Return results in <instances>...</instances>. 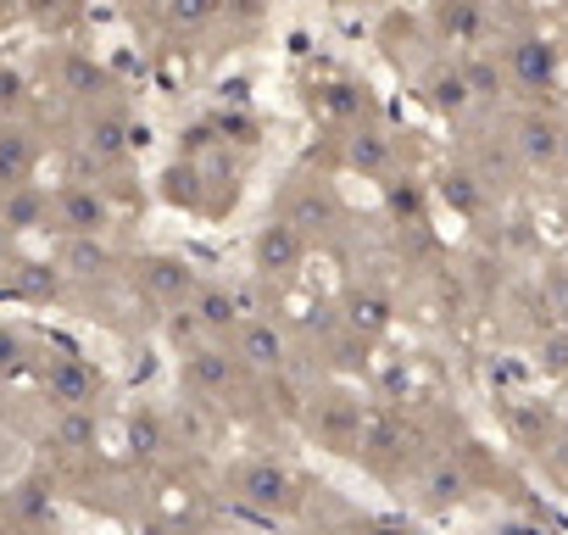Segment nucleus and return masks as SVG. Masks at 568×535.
<instances>
[{
    "instance_id": "f257e3e1",
    "label": "nucleus",
    "mask_w": 568,
    "mask_h": 535,
    "mask_svg": "<svg viewBox=\"0 0 568 535\" xmlns=\"http://www.w3.org/2000/svg\"><path fill=\"white\" fill-rule=\"evenodd\" d=\"M45 391H51V402H62V407H73V413H79V407L95 396V369H90V363H79V357H62V363L51 369Z\"/></svg>"
},
{
    "instance_id": "f03ea898",
    "label": "nucleus",
    "mask_w": 568,
    "mask_h": 535,
    "mask_svg": "<svg viewBox=\"0 0 568 535\" xmlns=\"http://www.w3.org/2000/svg\"><path fill=\"white\" fill-rule=\"evenodd\" d=\"M62 223L84 240V234H95V229L106 223V201H101L95 190H68V195H62Z\"/></svg>"
},
{
    "instance_id": "7ed1b4c3",
    "label": "nucleus",
    "mask_w": 568,
    "mask_h": 535,
    "mask_svg": "<svg viewBox=\"0 0 568 535\" xmlns=\"http://www.w3.org/2000/svg\"><path fill=\"white\" fill-rule=\"evenodd\" d=\"M45 218V195L40 190H29V184H18V190H7V206H0V229H34Z\"/></svg>"
},
{
    "instance_id": "20e7f679",
    "label": "nucleus",
    "mask_w": 568,
    "mask_h": 535,
    "mask_svg": "<svg viewBox=\"0 0 568 535\" xmlns=\"http://www.w3.org/2000/svg\"><path fill=\"white\" fill-rule=\"evenodd\" d=\"M256 256H262V268H296V256H302L296 229H291V223H273V229H262Z\"/></svg>"
},
{
    "instance_id": "39448f33",
    "label": "nucleus",
    "mask_w": 568,
    "mask_h": 535,
    "mask_svg": "<svg viewBox=\"0 0 568 535\" xmlns=\"http://www.w3.org/2000/svg\"><path fill=\"white\" fill-rule=\"evenodd\" d=\"M29 168H34V145H29V134H0V184L18 190V184L29 179Z\"/></svg>"
},
{
    "instance_id": "423d86ee",
    "label": "nucleus",
    "mask_w": 568,
    "mask_h": 535,
    "mask_svg": "<svg viewBox=\"0 0 568 535\" xmlns=\"http://www.w3.org/2000/svg\"><path fill=\"white\" fill-rule=\"evenodd\" d=\"M145 285H151L156 296H184V291H190V268L173 262V256H151V262H145Z\"/></svg>"
},
{
    "instance_id": "0eeeda50",
    "label": "nucleus",
    "mask_w": 568,
    "mask_h": 535,
    "mask_svg": "<svg viewBox=\"0 0 568 535\" xmlns=\"http://www.w3.org/2000/svg\"><path fill=\"white\" fill-rule=\"evenodd\" d=\"M240 352H245L251 363H262V369H267V363H278V357H284V341H278V330H273V324H251V330H245V341H240Z\"/></svg>"
},
{
    "instance_id": "6e6552de",
    "label": "nucleus",
    "mask_w": 568,
    "mask_h": 535,
    "mask_svg": "<svg viewBox=\"0 0 568 535\" xmlns=\"http://www.w3.org/2000/svg\"><path fill=\"white\" fill-rule=\"evenodd\" d=\"M184 374H190V385H201V391H217V385L229 380V357H217V352H195V357L184 363Z\"/></svg>"
},
{
    "instance_id": "1a4fd4ad",
    "label": "nucleus",
    "mask_w": 568,
    "mask_h": 535,
    "mask_svg": "<svg viewBox=\"0 0 568 535\" xmlns=\"http://www.w3.org/2000/svg\"><path fill=\"white\" fill-rule=\"evenodd\" d=\"M245 491L262 496V502H273V496H284V474L273 463H256V468H245Z\"/></svg>"
},
{
    "instance_id": "9d476101",
    "label": "nucleus",
    "mask_w": 568,
    "mask_h": 535,
    "mask_svg": "<svg viewBox=\"0 0 568 535\" xmlns=\"http://www.w3.org/2000/svg\"><path fill=\"white\" fill-rule=\"evenodd\" d=\"M18 291L23 296H45V291H57V274H51L45 262H23L18 268Z\"/></svg>"
},
{
    "instance_id": "9b49d317",
    "label": "nucleus",
    "mask_w": 568,
    "mask_h": 535,
    "mask_svg": "<svg viewBox=\"0 0 568 535\" xmlns=\"http://www.w3.org/2000/svg\"><path fill=\"white\" fill-rule=\"evenodd\" d=\"M62 262H68V268H79V274H90V268H101V262H106V251L84 234V240H73V245L62 251Z\"/></svg>"
},
{
    "instance_id": "f8f14e48",
    "label": "nucleus",
    "mask_w": 568,
    "mask_h": 535,
    "mask_svg": "<svg viewBox=\"0 0 568 535\" xmlns=\"http://www.w3.org/2000/svg\"><path fill=\"white\" fill-rule=\"evenodd\" d=\"M518 73H524V79H546V73H551V51L535 46V40H524V46H518Z\"/></svg>"
},
{
    "instance_id": "ddd939ff",
    "label": "nucleus",
    "mask_w": 568,
    "mask_h": 535,
    "mask_svg": "<svg viewBox=\"0 0 568 535\" xmlns=\"http://www.w3.org/2000/svg\"><path fill=\"white\" fill-rule=\"evenodd\" d=\"M57 441H68V446H84V441H95V418L79 407V413H68L62 424H57Z\"/></svg>"
},
{
    "instance_id": "4468645a",
    "label": "nucleus",
    "mask_w": 568,
    "mask_h": 535,
    "mask_svg": "<svg viewBox=\"0 0 568 535\" xmlns=\"http://www.w3.org/2000/svg\"><path fill=\"white\" fill-rule=\"evenodd\" d=\"M90 151H95V157H118V151H123V140H118V123H112V118L90 129Z\"/></svg>"
},
{
    "instance_id": "2eb2a0df",
    "label": "nucleus",
    "mask_w": 568,
    "mask_h": 535,
    "mask_svg": "<svg viewBox=\"0 0 568 535\" xmlns=\"http://www.w3.org/2000/svg\"><path fill=\"white\" fill-rule=\"evenodd\" d=\"M524 145H529L535 157H551V151H557V129H551V123H524Z\"/></svg>"
},
{
    "instance_id": "dca6fc26",
    "label": "nucleus",
    "mask_w": 568,
    "mask_h": 535,
    "mask_svg": "<svg viewBox=\"0 0 568 535\" xmlns=\"http://www.w3.org/2000/svg\"><path fill=\"white\" fill-rule=\"evenodd\" d=\"M201 319L217 330V324H229V319H234V302H229L223 291H206V296H201Z\"/></svg>"
},
{
    "instance_id": "f3484780",
    "label": "nucleus",
    "mask_w": 568,
    "mask_h": 535,
    "mask_svg": "<svg viewBox=\"0 0 568 535\" xmlns=\"http://www.w3.org/2000/svg\"><path fill=\"white\" fill-rule=\"evenodd\" d=\"M156 441H162L156 418H134V446H140V452H156Z\"/></svg>"
},
{
    "instance_id": "a211bd4d",
    "label": "nucleus",
    "mask_w": 568,
    "mask_h": 535,
    "mask_svg": "<svg viewBox=\"0 0 568 535\" xmlns=\"http://www.w3.org/2000/svg\"><path fill=\"white\" fill-rule=\"evenodd\" d=\"M18 357H23L18 335H7V330H0V374H12V369H18Z\"/></svg>"
},
{
    "instance_id": "6ab92c4d",
    "label": "nucleus",
    "mask_w": 568,
    "mask_h": 535,
    "mask_svg": "<svg viewBox=\"0 0 568 535\" xmlns=\"http://www.w3.org/2000/svg\"><path fill=\"white\" fill-rule=\"evenodd\" d=\"M18 95H23V79H18L12 68H0V107H12Z\"/></svg>"
},
{
    "instance_id": "aec40b11",
    "label": "nucleus",
    "mask_w": 568,
    "mask_h": 535,
    "mask_svg": "<svg viewBox=\"0 0 568 535\" xmlns=\"http://www.w3.org/2000/svg\"><path fill=\"white\" fill-rule=\"evenodd\" d=\"M546 363H551V369H568V341H551V346H546Z\"/></svg>"
},
{
    "instance_id": "412c9836",
    "label": "nucleus",
    "mask_w": 568,
    "mask_h": 535,
    "mask_svg": "<svg viewBox=\"0 0 568 535\" xmlns=\"http://www.w3.org/2000/svg\"><path fill=\"white\" fill-rule=\"evenodd\" d=\"M0 256H7V229H0Z\"/></svg>"
}]
</instances>
